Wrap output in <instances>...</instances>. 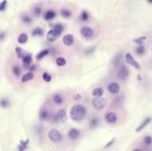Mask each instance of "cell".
Listing matches in <instances>:
<instances>
[{
  "label": "cell",
  "mask_w": 152,
  "mask_h": 151,
  "mask_svg": "<svg viewBox=\"0 0 152 151\" xmlns=\"http://www.w3.org/2000/svg\"><path fill=\"white\" fill-rule=\"evenodd\" d=\"M49 52H50L49 49H45V50H43V51L39 52V53H37V60H42L43 58H45V57L49 53Z\"/></svg>",
  "instance_id": "22"
},
{
  "label": "cell",
  "mask_w": 152,
  "mask_h": 151,
  "mask_svg": "<svg viewBox=\"0 0 152 151\" xmlns=\"http://www.w3.org/2000/svg\"><path fill=\"white\" fill-rule=\"evenodd\" d=\"M86 116V108L83 105H75L70 110V117L73 121L80 122Z\"/></svg>",
  "instance_id": "1"
},
{
  "label": "cell",
  "mask_w": 152,
  "mask_h": 151,
  "mask_svg": "<svg viewBox=\"0 0 152 151\" xmlns=\"http://www.w3.org/2000/svg\"><path fill=\"white\" fill-rule=\"evenodd\" d=\"M133 151H140V149H138V148H135V149H134Z\"/></svg>",
  "instance_id": "45"
},
{
  "label": "cell",
  "mask_w": 152,
  "mask_h": 151,
  "mask_svg": "<svg viewBox=\"0 0 152 151\" xmlns=\"http://www.w3.org/2000/svg\"><path fill=\"white\" fill-rule=\"evenodd\" d=\"M6 7H7V1L6 0H3L2 2H0V12L5 11Z\"/></svg>",
  "instance_id": "36"
},
{
  "label": "cell",
  "mask_w": 152,
  "mask_h": 151,
  "mask_svg": "<svg viewBox=\"0 0 152 151\" xmlns=\"http://www.w3.org/2000/svg\"><path fill=\"white\" fill-rule=\"evenodd\" d=\"M15 53H16L18 58H20V59H23L24 56L27 54V53H25V52L23 51V50H22V48H20V47H16V49H15Z\"/></svg>",
  "instance_id": "25"
},
{
  "label": "cell",
  "mask_w": 152,
  "mask_h": 151,
  "mask_svg": "<svg viewBox=\"0 0 152 151\" xmlns=\"http://www.w3.org/2000/svg\"><path fill=\"white\" fill-rule=\"evenodd\" d=\"M36 68H37V67H36V65H33V66H30V67H29V70H30V71H29V72H33V71H34V70L36 69Z\"/></svg>",
  "instance_id": "43"
},
{
  "label": "cell",
  "mask_w": 152,
  "mask_h": 151,
  "mask_svg": "<svg viewBox=\"0 0 152 151\" xmlns=\"http://www.w3.org/2000/svg\"><path fill=\"white\" fill-rule=\"evenodd\" d=\"M92 104L94 106V108L95 109L100 110V109H103L104 108H106L108 102L107 100L104 98H101V97H97V98H94L92 100Z\"/></svg>",
  "instance_id": "2"
},
{
  "label": "cell",
  "mask_w": 152,
  "mask_h": 151,
  "mask_svg": "<svg viewBox=\"0 0 152 151\" xmlns=\"http://www.w3.org/2000/svg\"><path fill=\"white\" fill-rule=\"evenodd\" d=\"M150 122H151V117H149H149H146V118L142 121V122L140 123V125L136 128V132L138 133V132H140V131H142Z\"/></svg>",
  "instance_id": "13"
},
{
  "label": "cell",
  "mask_w": 152,
  "mask_h": 151,
  "mask_svg": "<svg viewBox=\"0 0 152 151\" xmlns=\"http://www.w3.org/2000/svg\"><path fill=\"white\" fill-rule=\"evenodd\" d=\"M88 19H89V14L86 11H83L82 13H81L80 14V20L82 22H86L88 21Z\"/></svg>",
  "instance_id": "31"
},
{
  "label": "cell",
  "mask_w": 152,
  "mask_h": 151,
  "mask_svg": "<svg viewBox=\"0 0 152 151\" xmlns=\"http://www.w3.org/2000/svg\"><path fill=\"white\" fill-rule=\"evenodd\" d=\"M60 14H62V16L64 17V18H69L70 16H71V12H70L69 10H68V9L62 10Z\"/></svg>",
  "instance_id": "33"
},
{
  "label": "cell",
  "mask_w": 152,
  "mask_h": 151,
  "mask_svg": "<svg viewBox=\"0 0 152 151\" xmlns=\"http://www.w3.org/2000/svg\"><path fill=\"white\" fill-rule=\"evenodd\" d=\"M103 93H104V91H103L102 88H100V87H97V88H95V89L93 91V95H94L95 98H97V97H101V96L103 95Z\"/></svg>",
  "instance_id": "20"
},
{
  "label": "cell",
  "mask_w": 152,
  "mask_h": 151,
  "mask_svg": "<svg viewBox=\"0 0 152 151\" xmlns=\"http://www.w3.org/2000/svg\"><path fill=\"white\" fill-rule=\"evenodd\" d=\"M22 22L25 23V24H30V23H31V22H32V20H31V18H30L29 15L23 14V15L22 16Z\"/></svg>",
  "instance_id": "30"
},
{
  "label": "cell",
  "mask_w": 152,
  "mask_h": 151,
  "mask_svg": "<svg viewBox=\"0 0 152 151\" xmlns=\"http://www.w3.org/2000/svg\"><path fill=\"white\" fill-rule=\"evenodd\" d=\"M13 72H14V74L16 76V77H19L20 75H21V73H22V69H21V68H20L19 66H14V68H13Z\"/></svg>",
  "instance_id": "34"
},
{
  "label": "cell",
  "mask_w": 152,
  "mask_h": 151,
  "mask_svg": "<svg viewBox=\"0 0 152 151\" xmlns=\"http://www.w3.org/2000/svg\"><path fill=\"white\" fill-rule=\"evenodd\" d=\"M94 50H95V47H91V48H88L86 50H85V53L86 55L88 54H91V53H93L94 52Z\"/></svg>",
  "instance_id": "39"
},
{
  "label": "cell",
  "mask_w": 152,
  "mask_h": 151,
  "mask_svg": "<svg viewBox=\"0 0 152 151\" xmlns=\"http://www.w3.org/2000/svg\"><path fill=\"white\" fill-rule=\"evenodd\" d=\"M115 140H116V139H115V138H113L112 139L110 140V142H108V144H106V145H105V148H108L109 146H111V145H112V144L115 142Z\"/></svg>",
  "instance_id": "40"
},
{
  "label": "cell",
  "mask_w": 152,
  "mask_h": 151,
  "mask_svg": "<svg viewBox=\"0 0 152 151\" xmlns=\"http://www.w3.org/2000/svg\"><path fill=\"white\" fill-rule=\"evenodd\" d=\"M28 39H29L28 35H27V34H25V33H22L21 35H20V36L18 37V38H17V41H18V43H19V44H22H22L27 43Z\"/></svg>",
  "instance_id": "19"
},
{
  "label": "cell",
  "mask_w": 152,
  "mask_h": 151,
  "mask_svg": "<svg viewBox=\"0 0 152 151\" xmlns=\"http://www.w3.org/2000/svg\"><path fill=\"white\" fill-rule=\"evenodd\" d=\"M48 137L54 142H60L62 139V136L60 134V133L55 129H52L48 133Z\"/></svg>",
  "instance_id": "3"
},
{
  "label": "cell",
  "mask_w": 152,
  "mask_h": 151,
  "mask_svg": "<svg viewBox=\"0 0 152 151\" xmlns=\"http://www.w3.org/2000/svg\"><path fill=\"white\" fill-rule=\"evenodd\" d=\"M22 63H23L25 68H29V67L31 66V63H32V57H31V55L27 53L24 56V58L22 59Z\"/></svg>",
  "instance_id": "14"
},
{
  "label": "cell",
  "mask_w": 152,
  "mask_h": 151,
  "mask_svg": "<svg viewBox=\"0 0 152 151\" xmlns=\"http://www.w3.org/2000/svg\"><path fill=\"white\" fill-rule=\"evenodd\" d=\"M9 105H10V104H9L8 100H6V99H3V100H0V106H1L3 108H8Z\"/></svg>",
  "instance_id": "35"
},
{
  "label": "cell",
  "mask_w": 152,
  "mask_h": 151,
  "mask_svg": "<svg viewBox=\"0 0 152 151\" xmlns=\"http://www.w3.org/2000/svg\"><path fill=\"white\" fill-rule=\"evenodd\" d=\"M40 119L43 120V121H45V120H48L49 117H50V115L48 113V111L46 109H43L41 110V112H40V116H39Z\"/></svg>",
  "instance_id": "23"
},
{
  "label": "cell",
  "mask_w": 152,
  "mask_h": 151,
  "mask_svg": "<svg viewBox=\"0 0 152 151\" xmlns=\"http://www.w3.org/2000/svg\"><path fill=\"white\" fill-rule=\"evenodd\" d=\"M98 125H99V120L96 117H93L89 122V126L91 129H94L95 127L98 126Z\"/></svg>",
  "instance_id": "24"
},
{
  "label": "cell",
  "mask_w": 152,
  "mask_h": 151,
  "mask_svg": "<svg viewBox=\"0 0 152 151\" xmlns=\"http://www.w3.org/2000/svg\"><path fill=\"white\" fill-rule=\"evenodd\" d=\"M145 51H146V49L144 47L143 45H138L136 48H135V53L137 55L139 56H141V55H143L145 53Z\"/></svg>",
  "instance_id": "21"
},
{
  "label": "cell",
  "mask_w": 152,
  "mask_h": 151,
  "mask_svg": "<svg viewBox=\"0 0 152 151\" xmlns=\"http://www.w3.org/2000/svg\"><path fill=\"white\" fill-rule=\"evenodd\" d=\"M69 139H77L79 135H80V132L76 129V128H71L69 131Z\"/></svg>",
  "instance_id": "12"
},
{
  "label": "cell",
  "mask_w": 152,
  "mask_h": 151,
  "mask_svg": "<svg viewBox=\"0 0 152 151\" xmlns=\"http://www.w3.org/2000/svg\"><path fill=\"white\" fill-rule=\"evenodd\" d=\"M147 1H148L149 4H152V0H147Z\"/></svg>",
  "instance_id": "44"
},
{
  "label": "cell",
  "mask_w": 152,
  "mask_h": 151,
  "mask_svg": "<svg viewBox=\"0 0 152 151\" xmlns=\"http://www.w3.org/2000/svg\"><path fill=\"white\" fill-rule=\"evenodd\" d=\"M63 43L65 45L67 46H70L74 44V37L70 34H68V35H65L63 37Z\"/></svg>",
  "instance_id": "11"
},
{
  "label": "cell",
  "mask_w": 152,
  "mask_h": 151,
  "mask_svg": "<svg viewBox=\"0 0 152 151\" xmlns=\"http://www.w3.org/2000/svg\"><path fill=\"white\" fill-rule=\"evenodd\" d=\"M129 76V70L126 65L121 64L119 66L118 71H117V77L121 80H126Z\"/></svg>",
  "instance_id": "4"
},
{
  "label": "cell",
  "mask_w": 152,
  "mask_h": 151,
  "mask_svg": "<svg viewBox=\"0 0 152 151\" xmlns=\"http://www.w3.org/2000/svg\"><path fill=\"white\" fill-rule=\"evenodd\" d=\"M5 33L1 31L0 32V41H3V40L5 39Z\"/></svg>",
  "instance_id": "41"
},
{
  "label": "cell",
  "mask_w": 152,
  "mask_h": 151,
  "mask_svg": "<svg viewBox=\"0 0 152 151\" xmlns=\"http://www.w3.org/2000/svg\"><path fill=\"white\" fill-rule=\"evenodd\" d=\"M60 36V33H58L56 30H54V28H52L51 30H49V31L47 32V35H46V38L48 40V42H55L56 40L58 39V37Z\"/></svg>",
  "instance_id": "6"
},
{
  "label": "cell",
  "mask_w": 152,
  "mask_h": 151,
  "mask_svg": "<svg viewBox=\"0 0 152 151\" xmlns=\"http://www.w3.org/2000/svg\"><path fill=\"white\" fill-rule=\"evenodd\" d=\"M143 142H144L146 145H150V144H152V137L149 136V135L145 136L144 139H143Z\"/></svg>",
  "instance_id": "38"
},
{
  "label": "cell",
  "mask_w": 152,
  "mask_h": 151,
  "mask_svg": "<svg viewBox=\"0 0 152 151\" xmlns=\"http://www.w3.org/2000/svg\"><path fill=\"white\" fill-rule=\"evenodd\" d=\"M57 117H58V120L60 121V122H62V123H66L67 122V114H66V111L64 109H60L59 111L57 112L56 114Z\"/></svg>",
  "instance_id": "10"
},
{
  "label": "cell",
  "mask_w": 152,
  "mask_h": 151,
  "mask_svg": "<svg viewBox=\"0 0 152 151\" xmlns=\"http://www.w3.org/2000/svg\"><path fill=\"white\" fill-rule=\"evenodd\" d=\"M112 62L114 64V66L116 67H119L121 65V62H122V53H117L112 60Z\"/></svg>",
  "instance_id": "16"
},
{
  "label": "cell",
  "mask_w": 152,
  "mask_h": 151,
  "mask_svg": "<svg viewBox=\"0 0 152 151\" xmlns=\"http://www.w3.org/2000/svg\"><path fill=\"white\" fill-rule=\"evenodd\" d=\"M43 34H44L43 28H39V27L34 28L33 31H32V36H34V37H37V36H43Z\"/></svg>",
  "instance_id": "27"
},
{
  "label": "cell",
  "mask_w": 152,
  "mask_h": 151,
  "mask_svg": "<svg viewBox=\"0 0 152 151\" xmlns=\"http://www.w3.org/2000/svg\"><path fill=\"white\" fill-rule=\"evenodd\" d=\"M66 63H67V62H66V60H65V58H63V57H58L57 59H56V64L59 66V67H63V66H65L66 65Z\"/></svg>",
  "instance_id": "28"
},
{
  "label": "cell",
  "mask_w": 152,
  "mask_h": 151,
  "mask_svg": "<svg viewBox=\"0 0 152 151\" xmlns=\"http://www.w3.org/2000/svg\"><path fill=\"white\" fill-rule=\"evenodd\" d=\"M80 33L85 38H90L94 35V30L89 27H83L80 29Z\"/></svg>",
  "instance_id": "8"
},
{
  "label": "cell",
  "mask_w": 152,
  "mask_h": 151,
  "mask_svg": "<svg viewBox=\"0 0 152 151\" xmlns=\"http://www.w3.org/2000/svg\"><path fill=\"white\" fill-rule=\"evenodd\" d=\"M125 59H126V62L129 65H131L132 67H134V68H136V69H140V64L136 62L135 59H134L133 56H132L131 53H127L126 54V56H125Z\"/></svg>",
  "instance_id": "5"
},
{
  "label": "cell",
  "mask_w": 152,
  "mask_h": 151,
  "mask_svg": "<svg viewBox=\"0 0 152 151\" xmlns=\"http://www.w3.org/2000/svg\"><path fill=\"white\" fill-rule=\"evenodd\" d=\"M55 16H56V13L54 11V10H48V11L45 12L44 18L45 21H51V20H53Z\"/></svg>",
  "instance_id": "15"
},
{
  "label": "cell",
  "mask_w": 152,
  "mask_h": 151,
  "mask_svg": "<svg viewBox=\"0 0 152 151\" xmlns=\"http://www.w3.org/2000/svg\"><path fill=\"white\" fill-rule=\"evenodd\" d=\"M33 78H34V74L32 72H27L22 77V82L25 83V82L30 81V80H32Z\"/></svg>",
  "instance_id": "18"
},
{
  "label": "cell",
  "mask_w": 152,
  "mask_h": 151,
  "mask_svg": "<svg viewBox=\"0 0 152 151\" xmlns=\"http://www.w3.org/2000/svg\"><path fill=\"white\" fill-rule=\"evenodd\" d=\"M146 39H147L146 37H140L138 38L134 39V42L136 43L138 45H143V43H144V41H145Z\"/></svg>",
  "instance_id": "29"
},
{
  "label": "cell",
  "mask_w": 152,
  "mask_h": 151,
  "mask_svg": "<svg viewBox=\"0 0 152 151\" xmlns=\"http://www.w3.org/2000/svg\"><path fill=\"white\" fill-rule=\"evenodd\" d=\"M33 13L36 16H39L40 14H42V8L41 6H39V5H36L34 6L33 8Z\"/></svg>",
  "instance_id": "32"
},
{
  "label": "cell",
  "mask_w": 152,
  "mask_h": 151,
  "mask_svg": "<svg viewBox=\"0 0 152 151\" xmlns=\"http://www.w3.org/2000/svg\"><path fill=\"white\" fill-rule=\"evenodd\" d=\"M73 98H74L75 100H81V95H79V94H75Z\"/></svg>",
  "instance_id": "42"
},
{
  "label": "cell",
  "mask_w": 152,
  "mask_h": 151,
  "mask_svg": "<svg viewBox=\"0 0 152 151\" xmlns=\"http://www.w3.org/2000/svg\"><path fill=\"white\" fill-rule=\"evenodd\" d=\"M105 120L109 124H115L117 121V116L114 112H108L105 115Z\"/></svg>",
  "instance_id": "9"
},
{
  "label": "cell",
  "mask_w": 152,
  "mask_h": 151,
  "mask_svg": "<svg viewBox=\"0 0 152 151\" xmlns=\"http://www.w3.org/2000/svg\"><path fill=\"white\" fill-rule=\"evenodd\" d=\"M53 100H54V102L57 105H60V104H62L63 102V98L60 96V94H55L53 98Z\"/></svg>",
  "instance_id": "26"
},
{
  "label": "cell",
  "mask_w": 152,
  "mask_h": 151,
  "mask_svg": "<svg viewBox=\"0 0 152 151\" xmlns=\"http://www.w3.org/2000/svg\"><path fill=\"white\" fill-rule=\"evenodd\" d=\"M42 77H43V79H44V81L46 82V83L51 82V80H52V77H51L47 72H45V73L43 74Z\"/></svg>",
  "instance_id": "37"
},
{
  "label": "cell",
  "mask_w": 152,
  "mask_h": 151,
  "mask_svg": "<svg viewBox=\"0 0 152 151\" xmlns=\"http://www.w3.org/2000/svg\"><path fill=\"white\" fill-rule=\"evenodd\" d=\"M107 88H108L109 93H110L111 94H117L120 91V86L116 82H112V83L109 84Z\"/></svg>",
  "instance_id": "7"
},
{
  "label": "cell",
  "mask_w": 152,
  "mask_h": 151,
  "mask_svg": "<svg viewBox=\"0 0 152 151\" xmlns=\"http://www.w3.org/2000/svg\"><path fill=\"white\" fill-rule=\"evenodd\" d=\"M29 139H26L25 142L24 140H21V142H20L19 146H18V150L19 151H24L28 148V146H29Z\"/></svg>",
  "instance_id": "17"
}]
</instances>
